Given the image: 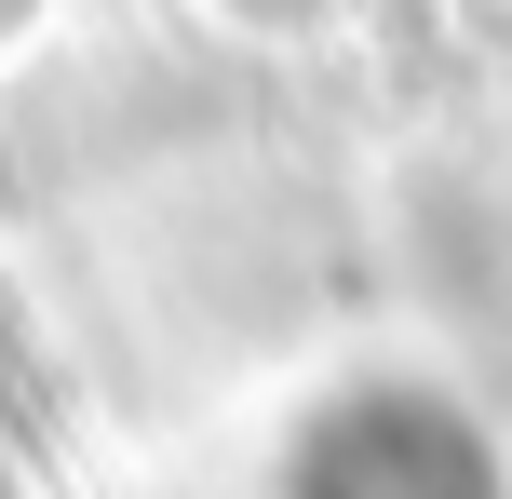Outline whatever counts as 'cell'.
Wrapping results in <instances>:
<instances>
[{"mask_svg":"<svg viewBox=\"0 0 512 499\" xmlns=\"http://www.w3.org/2000/svg\"><path fill=\"white\" fill-rule=\"evenodd\" d=\"M283 499H499V446L472 432V405L418 392V378H351L310 405Z\"/></svg>","mask_w":512,"mask_h":499,"instance_id":"1","label":"cell"}]
</instances>
